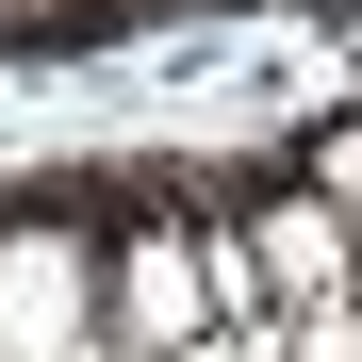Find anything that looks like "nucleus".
<instances>
[{
	"instance_id": "f257e3e1",
	"label": "nucleus",
	"mask_w": 362,
	"mask_h": 362,
	"mask_svg": "<svg viewBox=\"0 0 362 362\" xmlns=\"http://www.w3.org/2000/svg\"><path fill=\"white\" fill-rule=\"evenodd\" d=\"M83 296H99V264H83V230H0V362H66L99 313H83Z\"/></svg>"
},
{
	"instance_id": "20e7f679",
	"label": "nucleus",
	"mask_w": 362,
	"mask_h": 362,
	"mask_svg": "<svg viewBox=\"0 0 362 362\" xmlns=\"http://www.w3.org/2000/svg\"><path fill=\"white\" fill-rule=\"evenodd\" d=\"M296 362H362V296H313L296 313Z\"/></svg>"
},
{
	"instance_id": "7ed1b4c3",
	"label": "nucleus",
	"mask_w": 362,
	"mask_h": 362,
	"mask_svg": "<svg viewBox=\"0 0 362 362\" xmlns=\"http://www.w3.org/2000/svg\"><path fill=\"white\" fill-rule=\"evenodd\" d=\"M247 264L296 296V313H313V296H346V264H362V247H346V214H329V198H280V214L247 230Z\"/></svg>"
},
{
	"instance_id": "f03ea898",
	"label": "nucleus",
	"mask_w": 362,
	"mask_h": 362,
	"mask_svg": "<svg viewBox=\"0 0 362 362\" xmlns=\"http://www.w3.org/2000/svg\"><path fill=\"white\" fill-rule=\"evenodd\" d=\"M99 296H115V329H132V346H198V329L230 313V296H214V264L181 247V230H132V247L99 264Z\"/></svg>"
}]
</instances>
